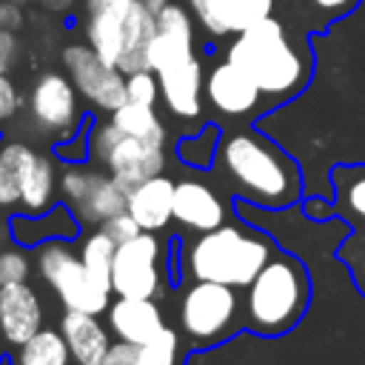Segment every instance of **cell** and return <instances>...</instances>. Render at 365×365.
<instances>
[{"mask_svg": "<svg viewBox=\"0 0 365 365\" xmlns=\"http://www.w3.org/2000/svg\"><path fill=\"white\" fill-rule=\"evenodd\" d=\"M217 160L234 191L259 208H288L302 194V174L294 157L257 131L228 134Z\"/></svg>", "mask_w": 365, "mask_h": 365, "instance_id": "1", "label": "cell"}, {"mask_svg": "<svg viewBox=\"0 0 365 365\" xmlns=\"http://www.w3.org/2000/svg\"><path fill=\"white\" fill-rule=\"evenodd\" d=\"M311 305V277L308 268L285 251H277L254 282L245 288L242 322L254 334L279 336L288 334Z\"/></svg>", "mask_w": 365, "mask_h": 365, "instance_id": "2", "label": "cell"}, {"mask_svg": "<svg viewBox=\"0 0 365 365\" xmlns=\"http://www.w3.org/2000/svg\"><path fill=\"white\" fill-rule=\"evenodd\" d=\"M228 60L240 66L265 97L274 100L294 97L311 74V63H305V57L288 40L282 23L274 17L240 31L228 46Z\"/></svg>", "mask_w": 365, "mask_h": 365, "instance_id": "3", "label": "cell"}, {"mask_svg": "<svg viewBox=\"0 0 365 365\" xmlns=\"http://www.w3.org/2000/svg\"><path fill=\"white\" fill-rule=\"evenodd\" d=\"M277 242L245 222H222L200 234L188 248V274L231 288H248L262 265L277 254Z\"/></svg>", "mask_w": 365, "mask_h": 365, "instance_id": "4", "label": "cell"}, {"mask_svg": "<svg viewBox=\"0 0 365 365\" xmlns=\"http://www.w3.org/2000/svg\"><path fill=\"white\" fill-rule=\"evenodd\" d=\"M37 271H40L43 282L51 285V291L68 311H88V314L108 311L111 291H106L103 285H97L91 279V274L86 271V265L80 259V251H74L68 242H63V240L40 242L37 245Z\"/></svg>", "mask_w": 365, "mask_h": 365, "instance_id": "5", "label": "cell"}, {"mask_svg": "<svg viewBox=\"0 0 365 365\" xmlns=\"http://www.w3.org/2000/svg\"><path fill=\"white\" fill-rule=\"evenodd\" d=\"M180 325L194 345H217L242 322L237 288L197 279L180 299Z\"/></svg>", "mask_w": 365, "mask_h": 365, "instance_id": "6", "label": "cell"}, {"mask_svg": "<svg viewBox=\"0 0 365 365\" xmlns=\"http://www.w3.org/2000/svg\"><path fill=\"white\" fill-rule=\"evenodd\" d=\"M91 151L108 168V174L117 177L125 188L163 174V165H165L163 143L131 137L120 131L114 120L97 125V131L91 134Z\"/></svg>", "mask_w": 365, "mask_h": 365, "instance_id": "7", "label": "cell"}, {"mask_svg": "<svg viewBox=\"0 0 365 365\" xmlns=\"http://www.w3.org/2000/svg\"><path fill=\"white\" fill-rule=\"evenodd\" d=\"M57 185H60L66 205L71 208V214L83 225H103L114 214L125 211L128 188L111 174L71 165L63 171Z\"/></svg>", "mask_w": 365, "mask_h": 365, "instance_id": "8", "label": "cell"}, {"mask_svg": "<svg viewBox=\"0 0 365 365\" xmlns=\"http://www.w3.org/2000/svg\"><path fill=\"white\" fill-rule=\"evenodd\" d=\"M160 254L163 242L154 237V231H140L137 237L120 242L111 265V291L117 297L154 299L163 291V274L157 268Z\"/></svg>", "mask_w": 365, "mask_h": 365, "instance_id": "9", "label": "cell"}, {"mask_svg": "<svg viewBox=\"0 0 365 365\" xmlns=\"http://www.w3.org/2000/svg\"><path fill=\"white\" fill-rule=\"evenodd\" d=\"M63 66L68 68V77L77 86V91L97 108L117 111L128 100L123 71L114 63H108L106 57H100L91 46H80V43L66 46Z\"/></svg>", "mask_w": 365, "mask_h": 365, "instance_id": "10", "label": "cell"}, {"mask_svg": "<svg viewBox=\"0 0 365 365\" xmlns=\"http://www.w3.org/2000/svg\"><path fill=\"white\" fill-rule=\"evenodd\" d=\"M29 106H31V120L40 134L68 137L77 128V120H80L77 86L57 71H46L37 77Z\"/></svg>", "mask_w": 365, "mask_h": 365, "instance_id": "11", "label": "cell"}, {"mask_svg": "<svg viewBox=\"0 0 365 365\" xmlns=\"http://www.w3.org/2000/svg\"><path fill=\"white\" fill-rule=\"evenodd\" d=\"M194 57V26L182 6H163L157 11V34L148 46V68L154 74Z\"/></svg>", "mask_w": 365, "mask_h": 365, "instance_id": "12", "label": "cell"}, {"mask_svg": "<svg viewBox=\"0 0 365 365\" xmlns=\"http://www.w3.org/2000/svg\"><path fill=\"white\" fill-rule=\"evenodd\" d=\"M137 0H86V37L88 46L117 66L125 37V23Z\"/></svg>", "mask_w": 365, "mask_h": 365, "instance_id": "13", "label": "cell"}, {"mask_svg": "<svg viewBox=\"0 0 365 365\" xmlns=\"http://www.w3.org/2000/svg\"><path fill=\"white\" fill-rule=\"evenodd\" d=\"M174 220L197 234L214 231L228 222L225 200L200 180H182L174 185Z\"/></svg>", "mask_w": 365, "mask_h": 365, "instance_id": "14", "label": "cell"}, {"mask_svg": "<svg viewBox=\"0 0 365 365\" xmlns=\"http://www.w3.org/2000/svg\"><path fill=\"white\" fill-rule=\"evenodd\" d=\"M205 94L208 103L228 117H245L259 106L262 91L257 88V83L231 60L220 63L211 68L208 80H205Z\"/></svg>", "mask_w": 365, "mask_h": 365, "instance_id": "15", "label": "cell"}, {"mask_svg": "<svg viewBox=\"0 0 365 365\" xmlns=\"http://www.w3.org/2000/svg\"><path fill=\"white\" fill-rule=\"evenodd\" d=\"M43 328V305L29 282L0 285V336L9 345H23Z\"/></svg>", "mask_w": 365, "mask_h": 365, "instance_id": "16", "label": "cell"}, {"mask_svg": "<svg viewBox=\"0 0 365 365\" xmlns=\"http://www.w3.org/2000/svg\"><path fill=\"white\" fill-rule=\"evenodd\" d=\"M200 23L211 34H240L248 26L271 17L274 0H188Z\"/></svg>", "mask_w": 365, "mask_h": 365, "instance_id": "17", "label": "cell"}, {"mask_svg": "<svg viewBox=\"0 0 365 365\" xmlns=\"http://www.w3.org/2000/svg\"><path fill=\"white\" fill-rule=\"evenodd\" d=\"M174 180L157 174L128 188L125 211L143 231H163L174 220Z\"/></svg>", "mask_w": 365, "mask_h": 365, "instance_id": "18", "label": "cell"}, {"mask_svg": "<svg viewBox=\"0 0 365 365\" xmlns=\"http://www.w3.org/2000/svg\"><path fill=\"white\" fill-rule=\"evenodd\" d=\"M108 328L114 331L117 339L145 345L154 339L165 322L154 299L148 297H120L114 305H108Z\"/></svg>", "mask_w": 365, "mask_h": 365, "instance_id": "19", "label": "cell"}, {"mask_svg": "<svg viewBox=\"0 0 365 365\" xmlns=\"http://www.w3.org/2000/svg\"><path fill=\"white\" fill-rule=\"evenodd\" d=\"M60 331H63L68 351H71V359L77 365H100L111 348L108 331L97 319V314L66 308V314L60 317Z\"/></svg>", "mask_w": 365, "mask_h": 365, "instance_id": "20", "label": "cell"}, {"mask_svg": "<svg viewBox=\"0 0 365 365\" xmlns=\"http://www.w3.org/2000/svg\"><path fill=\"white\" fill-rule=\"evenodd\" d=\"M160 77V91H163V100L168 106V111L174 117H182V120H191L202 111V66L197 57L180 63V66H171L165 71L157 74Z\"/></svg>", "mask_w": 365, "mask_h": 365, "instance_id": "21", "label": "cell"}, {"mask_svg": "<svg viewBox=\"0 0 365 365\" xmlns=\"http://www.w3.org/2000/svg\"><path fill=\"white\" fill-rule=\"evenodd\" d=\"M334 220L365 228V163H339L331 168Z\"/></svg>", "mask_w": 365, "mask_h": 365, "instance_id": "22", "label": "cell"}, {"mask_svg": "<svg viewBox=\"0 0 365 365\" xmlns=\"http://www.w3.org/2000/svg\"><path fill=\"white\" fill-rule=\"evenodd\" d=\"M37 151L26 143H6L0 148V208L17 205L23 197V180Z\"/></svg>", "mask_w": 365, "mask_h": 365, "instance_id": "23", "label": "cell"}, {"mask_svg": "<svg viewBox=\"0 0 365 365\" xmlns=\"http://www.w3.org/2000/svg\"><path fill=\"white\" fill-rule=\"evenodd\" d=\"M71 208H51L43 220H34V217H17L11 222L14 228V237L20 242H29V245H40L46 240H63V237H74L77 234V217L68 214Z\"/></svg>", "mask_w": 365, "mask_h": 365, "instance_id": "24", "label": "cell"}, {"mask_svg": "<svg viewBox=\"0 0 365 365\" xmlns=\"http://www.w3.org/2000/svg\"><path fill=\"white\" fill-rule=\"evenodd\" d=\"M54 163L51 157L46 154H37L34 163L29 165L26 171V180H23V197H20V205L23 211L29 214H46L54 202Z\"/></svg>", "mask_w": 365, "mask_h": 365, "instance_id": "25", "label": "cell"}, {"mask_svg": "<svg viewBox=\"0 0 365 365\" xmlns=\"http://www.w3.org/2000/svg\"><path fill=\"white\" fill-rule=\"evenodd\" d=\"M71 351L63 336V331L40 328L34 336H29L23 345H17L14 365H68Z\"/></svg>", "mask_w": 365, "mask_h": 365, "instance_id": "26", "label": "cell"}, {"mask_svg": "<svg viewBox=\"0 0 365 365\" xmlns=\"http://www.w3.org/2000/svg\"><path fill=\"white\" fill-rule=\"evenodd\" d=\"M111 120H114V125H117L120 131H125V134H131V137L165 143V128H163L160 117L154 114V106L125 100L117 111H111Z\"/></svg>", "mask_w": 365, "mask_h": 365, "instance_id": "27", "label": "cell"}, {"mask_svg": "<svg viewBox=\"0 0 365 365\" xmlns=\"http://www.w3.org/2000/svg\"><path fill=\"white\" fill-rule=\"evenodd\" d=\"M114 251L117 242L100 228L94 234H88L80 245V259L86 265V271L91 274V279L97 285H103L106 291H111V265H114Z\"/></svg>", "mask_w": 365, "mask_h": 365, "instance_id": "28", "label": "cell"}, {"mask_svg": "<svg viewBox=\"0 0 365 365\" xmlns=\"http://www.w3.org/2000/svg\"><path fill=\"white\" fill-rule=\"evenodd\" d=\"M336 259L345 265L351 282L365 297V228H351L345 234V240L336 245Z\"/></svg>", "mask_w": 365, "mask_h": 365, "instance_id": "29", "label": "cell"}, {"mask_svg": "<svg viewBox=\"0 0 365 365\" xmlns=\"http://www.w3.org/2000/svg\"><path fill=\"white\" fill-rule=\"evenodd\" d=\"M180 356V336L174 328H163L154 339L145 345H137V362L134 365H177Z\"/></svg>", "mask_w": 365, "mask_h": 365, "instance_id": "30", "label": "cell"}, {"mask_svg": "<svg viewBox=\"0 0 365 365\" xmlns=\"http://www.w3.org/2000/svg\"><path fill=\"white\" fill-rule=\"evenodd\" d=\"M125 94H128V100H134V103L154 106V100H157V94H160V86H157V80H154V71H151V68H143V71L125 74Z\"/></svg>", "mask_w": 365, "mask_h": 365, "instance_id": "31", "label": "cell"}, {"mask_svg": "<svg viewBox=\"0 0 365 365\" xmlns=\"http://www.w3.org/2000/svg\"><path fill=\"white\" fill-rule=\"evenodd\" d=\"M29 277V259L17 248H3L0 251V285L11 282H26Z\"/></svg>", "mask_w": 365, "mask_h": 365, "instance_id": "32", "label": "cell"}, {"mask_svg": "<svg viewBox=\"0 0 365 365\" xmlns=\"http://www.w3.org/2000/svg\"><path fill=\"white\" fill-rule=\"evenodd\" d=\"M100 228H103V231H106L117 245H120V242H125V240H131V237H137V234L143 231V228L137 225V220H134L128 211L114 214V217H111V220H106Z\"/></svg>", "mask_w": 365, "mask_h": 365, "instance_id": "33", "label": "cell"}, {"mask_svg": "<svg viewBox=\"0 0 365 365\" xmlns=\"http://www.w3.org/2000/svg\"><path fill=\"white\" fill-rule=\"evenodd\" d=\"M134 362H137V345L120 339V342H111V348L100 365H134Z\"/></svg>", "mask_w": 365, "mask_h": 365, "instance_id": "34", "label": "cell"}, {"mask_svg": "<svg viewBox=\"0 0 365 365\" xmlns=\"http://www.w3.org/2000/svg\"><path fill=\"white\" fill-rule=\"evenodd\" d=\"M17 106H20V97H17L14 83L6 74H0V120H9L17 111Z\"/></svg>", "mask_w": 365, "mask_h": 365, "instance_id": "35", "label": "cell"}, {"mask_svg": "<svg viewBox=\"0 0 365 365\" xmlns=\"http://www.w3.org/2000/svg\"><path fill=\"white\" fill-rule=\"evenodd\" d=\"M17 57V37L11 29H0V74H6L14 66Z\"/></svg>", "mask_w": 365, "mask_h": 365, "instance_id": "36", "label": "cell"}, {"mask_svg": "<svg viewBox=\"0 0 365 365\" xmlns=\"http://www.w3.org/2000/svg\"><path fill=\"white\" fill-rule=\"evenodd\" d=\"M305 217L317 220V222H325L334 217V200H325V197H308L305 205H302Z\"/></svg>", "mask_w": 365, "mask_h": 365, "instance_id": "37", "label": "cell"}, {"mask_svg": "<svg viewBox=\"0 0 365 365\" xmlns=\"http://www.w3.org/2000/svg\"><path fill=\"white\" fill-rule=\"evenodd\" d=\"M317 9H322L325 14H331V17H339V14H348L359 0H311Z\"/></svg>", "mask_w": 365, "mask_h": 365, "instance_id": "38", "label": "cell"}, {"mask_svg": "<svg viewBox=\"0 0 365 365\" xmlns=\"http://www.w3.org/2000/svg\"><path fill=\"white\" fill-rule=\"evenodd\" d=\"M20 20L23 17H20V11L11 3H0V29H11L14 31L20 26Z\"/></svg>", "mask_w": 365, "mask_h": 365, "instance_id": "39", "label": "cell"}, {"mask_svg": "<svg viewBox=\"0 0 365 365\" xmlns=\"http://www.w3.org/2000/svg\"><path fill=\"white\" fill-rule=\"evenodd\" d=\"M40 6H46L48 11H63V9H68L74 0H37Z\"/></svg>", "mask_w": 365, "mask_h": 365, "instance_id": "40", "label": "cell"}, {"mask_svg": "<svg viewBox=\"0 0 365 365\" xmlns=\"http://www.w3.org/2000/svg\"><path fill=\"white\" fill-rule=\"evenodd\" d=\"M143 3H145V6H148V9L154 11V14H157V11L163 9V6H168V0H143Z\"/></svg>", "mask_w": 365, "mask_h": 365, "instance_id": "41", "label": "cell"}]
</instances>
